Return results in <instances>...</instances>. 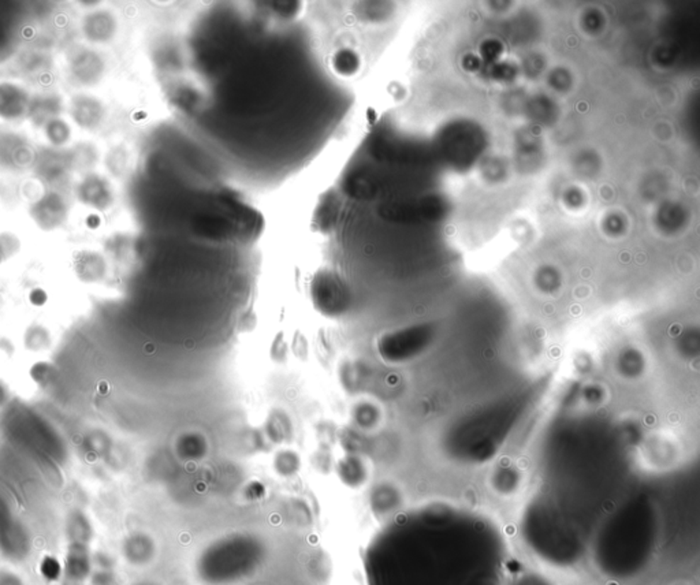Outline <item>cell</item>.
I'll use <instances>...</instances> for the list:
<instances>
[{"label": "cell", "instance_id": "3", "mask_svg": "<svg viewBox=\"0 0 700 585\" xmlns=\"http://www.w3.org/2000/svg\"><path fill=\"white\" fill-rule=\"evenodd\" d=\"M92 566L89 547L85 545H69L63 565V574L66 580L85 583L92 574Z\"/></svg>", "mask_w": 700, "mask_h": 585}, {"label": "cell", "instance_id": "7", "mask_svg": "<svg viewBox=\"0 0 700 585\" xmlns=\"http://www.w3.org/2000/svg\"><path fill=\"white\" fill-rule=\"evenodd\" d=\"M66 536L69 545L89 546V542L94 536V528L89 518L82 511L74 510L69 514L66 520Z\"/></svg>", "mask_w": 700, "mask_h": 585}, {"label": "cell", "instance_id": "6", "mask_svg": "<svg viewBox=\"0 0 700 585\" xmlns=\"http://www.w3.org/2000/svg\"><path fill=\"white\" fill-rule=\"evenodd\" d=\"M74 268L78 278L86 283L101 280L107 270L104 259L96 252H81L76 257Z\"/></svg>", "mask_w": 700, "mask_h": 585}, {"label": "cell", "instance_id": "12", "mask_svg": "<svg viewBox=\"0 0 700 585\" xmlns=\"http://www.w3.org/2000/svg\"><path fill=\"white\" fill-rule=\"evenodd\" d=\"M98 103L94 101V98H76L74 104H73V115H74V119L76 122H78L79 125L82 126H86V115H89V122H91V126H94V120L98 122Z\"/></svg>", "mask_w": 700, "mask_h": 585}, {"label": "cell", "instance_id": "1", "mask_svg": "<svg viewBox=\"0 0 700 585\" xmlns=\"http://www.w3.org/2000/svg\"><path fill=\"white\" fill-rule=\"evenodd\" d=\"M154 62L175 126L248 195L303 171L344 127L361 45L331 7L211 1L175 16Z\"/></svg>", "mask_w": 700, "mask_h": 585}, {"label": "cell", "instance_id": "20", "mask_svg": "<svg viewBox=\"0 0 700 585\" xmlns=\"http://www.w3.org/2000/svg\"><path fill=\"white\" fill-rule=\"evenodd\" d=\"M247 494H248V496L251 499H259V498H261L264 495V487L260 483L254 482V483H252L251 486H248V488H247Z\"/></svg>", "mask_w": 700, "mask_h": 585}, {"label": "cell", "instance_id": "5", "mask_svg": "<svg viewBox=\"0 0 700 585\" xmlns=\"http://www.w3.org/2000/svg\"><path fill=\"white\" fill-rule=\"evenodd\" d=\"M122 552L129 564L145 566L151 562L155 555V545L149 536L144 533H135L123 542Z\"/></svg>", "mask_w": 700, "mask_h": 585}, {"label": "cell", "instance_id": "10", "mask_svg": "<svg viewBox=\"0 0 700 585\" xmlns=\"http://www.w3.org/2000/svg\"><path fill=\"white\" fill-rule=\"evenodd\" d=\"M81 195L86 197L84 200L85 203H89V205H94L98 208H103V207L108 205L107 203L110 201V191L107 188H104L103 181H100L98 178L94 179V181H85Z\"/></svg>", "mask_w": 700, "mask_h": 585}, {"label": "cell", "instance_id": "15", "mask_svg": "<svg viewBox=\"0 0 700 585\" xmlns=\"http://www.w3.org/2000/svg\"><path fill=\"white\" fill-rule=\"evenodd\" d=\"M30 376L32 379L40 385V386H47L50 383H52L57 377V368L54 365H51L50 363H44L41 361L39 364H36L35 367H32L30 370Z\"/></svg>", "mask_w": 700, "mask_h": 585}, {"label": "cell", "instance_id": "23", "mask_svg": "<svg viewBox=\"0 0 700 585\" xmlns=\"http://www.w3.org/2000/svg\"><path fill=\"white\" fill-rule=\"evenodd\" d=\"M3 259H4V254H3V249H1V245H0V263H1Z\"/></svg>", "mask_w": 700, "mask_h": 585}, {"label": "cell", "instance_id": "11", "mask_svg": "<svg viewBox=\"0 0 700 585\" xmlns=\"http://www.w3.org/2000/svg\"><path fill=\"white\" fill-rule=\"evenodd\" d=\"M23 339H25V348L30 351H45L51 345L50 331L40 324L30 326L25 332Z\"/></svg>", "mask_w": 700, "mask_h": 585}, {"label": "cell", "instance_id": "4", "mask_svg": "<svg viewBox=\"0 0 700 585\" xmlns=\"http://www.w3.org/2000/svg\"><path fill=\"white\" fill-rule=\"evenodd\" d=\"M32 217L43 230H54L67 217V207L59 195H50L36 203Z\"/></svg>", "mask_w": 700, "mask_h": 585}, {"label": "cell", "instance_id": "24", "mask_svg": "<svg viewBox=\"0 0 700 585\" xmlns=\"http://www.w3.org/2000/svg\"><path fill=\"white\" fill-rule=\"evenodd\" d=\"M136 585H155V584H152V583H138V584Z\"/></svg>", "mask_w": 700, "mask_h": 585}, {"label": "cell", "instance_id": "21", "mask_svg": "<svg viewBox=\"0 0 700 585\" xmlns=\"http://www.w3.org/2000/svg\"><path fill=\"white\" fill-rule=\"evenodd\" d=\"M0 349H1V351H7V353H10V351H11V354H13V351H14V346H13V343H11L9 339L0 338Z\"/></svg>", "mask_w": 700, "mask_h": 585}, {"label": "cell", "instance_id": "8", "mask_svg": "<svg viewBox=\"0 0 700 585\" xmlns=\"http://www.w3.org/2000/svg\"><path fill=\"white\" fill-rule=\"evenodd\" d=\"M339 476L345 484L350 487H359L364 483L367 477V470L360 458L350 455L344 458L338 467Z\"/></svg>", "mask_w": 700, "mask_h": 585}, {"label": "cell", "instance_id": "17", "mask_svg": "<svg viewBox=\"0 0 700 585\" xmlns=\"http://www.w3.org/2000/svg\"><path fill=\"white\" fill-rule=\"evenodd\" d=\"M47 127H50L48 130V136L51 137L50 140H52L55 144H62L67 140L69 137L67 125L62 123L60 120H52Z\"/></svg>", "mask_w": 700, "mask_h": 585}, {"label": "cell", "instance_id": "22", "mask_svg": "<svg viewBox=\"0 0 700 585\" xmlns=\"http://www.w3.org/2000/svg\"><path fill=\"white\" fill-rule=\"evenodd\" d=\"M85 583H78V581H72V580H63V584L62 585H84Z\"/></svg>", "mask_w": 700, "mask_h": 585}, {"label": "cell", "instance_id": "19", "mask_svg": "<svg viewBox=\"0 0 700 585\" xmlns=\"http://www.w3.org/2000/svg\"><path fill=\"white\" fill-rule=\"evenodd\" d=\"M0 585H25L22 579L17 573L7 570V569H0Z\"/></svg>", "mask_w": 700, "mask_h": 585}, {"label": "cell", "instance_id": "9", "mask_svg": "<svg viewBox=\"0 0 700 585\" xmlns=\"http://www.w3.org/2000/svg\"><path fill=\"white\" fill-rule=\"evenodd\" d=\"M176 449L179 453V457L185 460H198L204 457L207 451V443L203 436L196 433H188L179 438Z\"/></svg>", "mask_w": 700, "mask_h": 585}, {"label": "cell", "instance_id": "14", "mask_svg": "<svg viewBox=\"0 0 700 585\" xmlns=\"http://www.w3.org/2000/svg\"><path fill=\"white\" fill-rule=\"evenodd\" d=\"M275 468L278 470V473L283 476H290L300 468V460L297 454H294L292 451H283L276 455Z\"/></svg>", "mask_w": 700, "mask_h": 585}, {"label": "cell", "instance_id": "2", "mask_svg": "<svg viewBox=\"0 0 700 585\" xmlns=\"http://www.w3.org/2000/svg\"><path fill=\"white\" fill-rule=\"evenodd\" d=\"M30 547L28 530L17 521L9 518L0 526V552L3 557L11 561H22L29 555Z\"/></svg>", "mask_w": 700, "mask_h": 585}, {"label": "cell", "instance_id": "13", "mask_svg": "<svg viewBox=\"0 0 700 585\" xmlns=\"http://www.w3.org/2000/svg\"><path fill=\"white\" fill-rule=\"evenodd\" d=\"M107 446H108L107 438L103 436L100 432H96V433L89 435L84 441L82 450H84L88 460H96V458L103 457L108 451Z\"/></svg>", "mask_w": 700, "mask_h": 585}, {"label": "cell", "instance_id": "18", "mask_svg": "<svg viewBox=\"0 0 700 585\" xmlns=\"http://www.w3.org/2000/svg\"><path fill=\"white\" fill-rule=\"evenodd\" d=\"M91 583L92 585H114L115 574L111 569H96L91 574Z\"/></svg>", "mask_w": 700, "mask_h": 585}, {"label": "cell", "instance_id": "16", "mask_svg": "<svg viewBox=\"0 0 700 585\" xmlns=\"http://www.w3.org/2000/svg\"><path fill=\"white\" fill-rule=\"evenodd\" d=\"M40 573L47 581H58L63 574V567L57 558L47 555L40 562Z\"/></svg>", "mask_w": 700, "mask_h": 585}]
</instances>
